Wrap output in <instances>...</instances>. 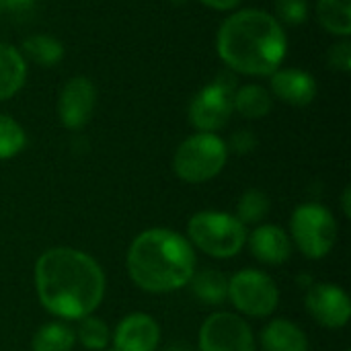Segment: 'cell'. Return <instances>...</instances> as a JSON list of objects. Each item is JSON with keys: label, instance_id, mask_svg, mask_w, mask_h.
Masks as SVG:
<instances>
[{"label": "cell", "instance_id": "cell-1", "mask_svg": "<svg viewBox=\"0 0 351 351\" xmlns=\"http://www.w3.org/2000/svg\"><path fill=\"white\" fill-rule=\"evenodd\" d=\"M35 294L41 306L62 319L80 321L93 315L105 296V274L84 251L53 247L41 253L33 269Z\"/></svg>", "mask_w": 351, "mask_h": 351}, {"label": "cell", "instance_id": "cell-2", "mask_svg": "<svg viewBox=\"0 0 351 351\" xmlns=\"http://www.w3.org/2000/svg\"><path fill=\"white\" fill-rule=\"evenodd\" d=\"M216 51L237 74L271 76L288 53V37L284 25L267 10L243 8L220 25Z\"/></svg>", "mask_w": 351, "mask_h": 351}, {"label": "cell", "instance_id": "cell-3", "mask_svg": "<svg viewBox=\"0 0 351 351\" xmlns=\"http://www.w3.org/2000/svg\"><path fill=\"white\" fill-rule=\"evenodd\" d=\"M125 267L140 290L171 294L189 284L197 269V257L187 237L177 230L148 228L132 241Z\"/></svg>", "mask_w": 351, "mask_h": 351}, {"label": "cell", "instance_id": "cell-4", "mask_svg": "<svg viewBox=\"0 0 351 351\" xmlns=\"http://www.w3.org/2000/svg\"><path fill=\"white\" fill-rule=\"evenodd\" d=\"M187 241L214 259H232L245 249L247 226L234 214L204 210L189 218Z\"/></svg>", "mask_w": 351, "mask_h": 351}, {"label": "cell", "instance_id": "cell-5", "mask_svg": "<svg viewBox=\"0 0 351 351\" xmlns=\"http://www.w3.org/2000/svg\"><path fill=\"white\" fill-rule=\"evenodd\" d=\"M228 154L230 150L218 134L195 132L177 146L173 171L185 183H206L224 171Z\"/></svg>", "mask_w": 351, "mask_h": 351}, {"label": "cell", "instance_id": "cell-6", "mask_svg": "<svg viewBox=\"0 0 351 351\" xmlns=\"http://www.w3.org/2000/svg\"><path fill=\"white\" fill-rule=\"evenodd\" d=\"M290 241L308 259H323L337 241V222L321 204H302L290 218Z\"/></svg>", "mask_w": 351, "mask_h": 351}, {"label": "cell", "instance_id": "cell-7", "mask_svg": "<svg viewBox=\"0 0 351 351\" xmlns=\"http://www.w3.org/2000/svg\"><path fill=\"white\" fill-rule=\"evenodd\" d=\"M228 302L243 317L265 319L280 304V288L269 274L247 267L228 278Z\"/></svg>", "mask_w": 351, "mask_h": 351}, {"label": "cell", "instance_id": "cell-8", "mask_svg": "<svg viewBox=\"0 0 351 351\" xmlns=\"http://www.w3.org/2000/svg\"><path fill=\"white\" fill-rule=\"evenodd\" d=\"M232 95L234 84L230 78H216L214 82L202 86L189 103V123L197 132L216 134L230 121L234 113Z\"/></svg>", "mask_w": 351, "mask_h": 351}, {"label": "cell", "instance_id": "cell-9", "mask_svg": "<svg viewBox=\"0 0 351 351\" xmlns=\"http://www.w3.org/2000/svg\"><path fill=\"white\" fill-rule=\"evenodd\" d=\"M195 351H255V335L241 315L214 313L199 327Z\"/></svg>", "mask_w": 351, "mask_h": 351}, {"label": "cell", "instance_id": "cell-10", "mask_svg": "<svg viewBox=\"0 0 351 351\" xmlns=\"http://www.w3.org/2000/svg\"><path fill=\"white\" fill-rule=\"evenodd\" d=\"M97 107V86L88 76H72L58 95V117L66 130H82Z\"/></svg>", "mask_w": 351, "mask_h": 351}, {"label": "cell", "instance_id": "cell-11", "mask_svg": "<svg viewBox=\"0 0 351 351\" xmlns=\"http://www.w3.org/2000/svg\"><path fill=\"white\" fill-rule=\"evenodd\" d=\"M308 315L327 329H341L350 323V296L343 288L331 282L311 284L304 296Z\"/></svg>", "mask_w": 351, "mask_h": 351}, {"label": "cell", "instance_id": "cell-12", "mask_svg": "<svg viewBox=\"0 0 351 351\" xmlns=\"http://www.w3.org/2000/svg\"><path fill=\"white\" fill-rule=\"evenodd\" d=\"M115 351H156L160 343V327L146 313H130L111 333Z\"/></svg>", "mask_w": 351, "mask_h": 351}, {"label": "cell", "instance_id": "cell-13", "mask_svg": "<svg viewBox=\"0 0 351 351\" xmlns=\"http://www.w3.org/2000/svg\"><path fill=\"white\" fill-rule=\"evenodd\" d=\"M271 97L292 107H306L317 97V80L300 68H278L269 80Z\"/></svg>", "mask_w": 351, "mask_h": 351}, {"label": "cell", "instance_id": "cell-14", "mask_svg": "<svg viewBox=\"0 0 351 351\" xmlns=\"http://www.w3.org/2000/svg\"><path fill=\"white\" fill-rule=\"evenodd\" d=\"M251 255L263 265H282L292 255L290 234L276 224H259L253 232H247V243Z\"/></svg>", "mask_w": 351, "mask_h": 351}, {"label": "cell", "instance_id": "cell-15", "mask_svg": "<svg viewBox=\"0 0 351 351\" xmlns=\"http://www.w3.org/2000/svg\"><path fill=\"white\" fill-rule=\"evenodd\" d=\"M259 339L263 351H308L306 333L290 319L269 321Z\"/></svg>", "mask_w": 351, "mask_h": 351}, {"label": "cell", "instance_id": "cell-16", "mask_svg": "<svg viewBox=\"0 0 351 351\" xmlns=\"http://www.w3.org/2000/svg\"><path fill=\"white\" fill-rule=\"evenodd\" d=\"M27 80V60L21 49L0 41V103L12 99Z\"/></svg>", "mask_w": 351, "mask_h": 351}, {"label": "cell", "instance_id": "cell-17", "mask_svg": "<svg viewBox=\"0 0 351 351\" xmlns=\"http://www.w3.org/2000/svg\"><path fill=\"white\" fill-rule=\"evenodd\" d=\"M232 107L245 119H263L269 115V111L274 107V97H271L269 88H265L257 82H249V84L234 88Z\"/></svg>", "mask_w": 351, "mask_h": 351}, {"label": "cell", "instance_id": "cell-18", "mask_svg": "<svg viewBox=\"0 0 351 351\" xmlns=\"http://www.w3.org/2000/svg\"><path fill=\"white\" fill-rule=\"evenodd\" d=\"M187 286H191L193 296L206 306H220L228 300V278L218 269H195Z\"/></svg>", "mask_w": 351, "mask_h": 351}, {"label": "cell", "instance_id": "cell-19", "mask_svg": "<svg viewBox=\"0 0 351 351\" xmlns=\"http://www.w3.org/2000/svg\"><path fill=\"white\" fill-rule=\"evenodd\" d=\"M21 53L25 60L41 66V68H53L64 60V43L47 33H35L23 39Z\"/></svg>", "mask_w": 351, "mask_h": 351}, {"label": "cell", "instance_id": "cell-20", "mask_svg": "<svg viewBox=\"0 0 351 351\" xmlns=\"http://www.w3.org/2000/svg\"><path fill=\"white\" fill-rule=\"evenodd\" d=\"M317 21L327 33L341 37V39H350L351 0H319Z\"/></svg>", "mask_w": 351, "mask_h": 351}, {"label": "cell", "instance_id": "cell-21", "mask_svg": "<svg viewBox=\"0 0 351 351\" xmlns=\"http://www.w3.org/2000/svg\"><path fill=\"white\" fill-rule=\"evenodd\" d=\"M76 343L74 329H70L62 321H51L41 325L33 339H31V350L33 351H72Z\"/></svg>", "mask_w": 351, "mask_h": 351}, {"label": "cell", "instance_id": "cell-22", "mask_svg": "<svg viewBox=\"0 0 351 351\" xmlns=\"http://www.w3.org/2000/svg\"><path fill=\"white\" fill-rule=\"evenodd\" d=\"M271 210V202L267 197L265 191L261 189H247L241 197H239V204H237V218L245 224V226H259L263 224V220L267 218Z\"/></svg>", "mask_w": 351, "mask_h": 351}, {"label": "cell", "instance_id": "cell-23", "mask_svg": "<svg viewBox=\"0 0 351 351\" xmlns=\"http://www.w3.org/2000/svg\"><path fill=\"white\" fill-rule=\"evenodd\" d=\"M76 339L82 348L90 351H103L111 343V331L105 321H101L95 315H88L78 321V327L74 329Z\"/></svg>", "mask_w": 351, "mask_h": 351}, {"label": "cell", "instance_id": "cell-24", "mask_svg": "<svg viewBox=\"0 0 351 351\" xmlns=\"http://www.w3.org/2000/svg\"><path fill=\"white\" fill-rule=\"evenodd\" d=\"M27 146V134L23 125L10 115L0 113V160L14 158Z\"/></svg>", "mask_w": 351, "mask_h": 351}, {"label": "cell", "instance_id": "cell-25", "mask_svg": "<svg viewBox=\"0 0 351 351\" xmlns=\"http://www.w3.org/2000/svg\"><path fill=\"white\" fill-rule=\"evenodd\" d=\"M282 25H302L308 19V2L306 0H276V14Z\"/></svg>", "mask_w": 351, "mask_h": 351}, {"label": "cell", "instance_id": "cell-26", "mask_svg": "<svg viewBox=\"0 0 351 351\" xmlns=\"http://www.w3.org/2000/svg\"><path fill=\"white\" fill-rule=\"evenodd\" d=\"M327 66L335 72L348 74L351 70V43L350 39H341L333 43L327 51Z\"/></svg>", "mask_w": 351, "mask_h": 351}, {"label": "cell", "instance_id": "cell-27", "mask_svg": "<svg viewBox=\"0 0 351 351\" xmlns=\"http://www.w3.org/2000/svg\"><path fill=\"white\" fill-rule=\"evenodd\" d=\"M226 146L237 154H249L257 148V136L249 130H239L230 136V142Z\"/></svg>", "mask_w": 351, "mask_h": 351}, {"label": "cell", "instance_id": "cell-28", "mask_svg": "<svg viewBox=\"0 0 351 351\" xmlns=\"http://www.w3.org/2000/svg\"><path fill=\"white\" fill-rule=\"evenodd\" d=\"M37 0H4V10L12 14H27L35 8Z\"/></svg>", "mask_w": 351, "mask_h": 351}, {"label": "cell", "instance_id": "cell-29", "mask_svg": "<svg viewBox=\"0 0 351 351\" xmlns=\"http://www.w3.org/2000/svg\"><path fill=\"white\" fill-rule=\"evenodd\" d=\"M202 4H206L208 8L212 10H220V12H228V10H234L243 0H199Z\"/></svg>", "mask_w": 351, "mask_h": 351}, {"label": "cell", "instance_id": "cell-30", "mask_svg": "<svg viewBox=\"0 0 351 351\" xmlns=\"http://www.w3.org/2000/svg\"><path fill=\"white\" fill-rule=\"evenodd\" d=\"M341 208H343V214H346V218H350L351 216V189L350 187H346V189H343Z\"/></svg>", "mask_w": 351, "mask_h": 351}, {"label": "cell", "instance_id": "cell-31", "mask_svg": "<svg viewBox=\"0 0 351 351\" xmlns=\"http://www.w3.org/2000/svg\"><path fill=\"white\" fill-rule=\"evenodd\" d=\"M162 351H195V348H191L189 343H183V341H173V343L165 346Z\"/></svg>", "mask_w": 351, "mask_h": 351}, {"label": "cell", "instance_id": "cell-32", "mask_svg": "<svg viewBox=\"0 0 351 351\" xmlns=\"http://www.w3.org/2000/svg\"><path fill=\"white\" fill-rule=\"evenodd\" d=\"M171 2H173V4H183L185 0H171Z\"/></svg>", "mask_w": 351, "mask_h": 351}, {"label": "cell", "instance_id": "cell-33", "mask_svg": "<svg viewBox=\"0 0 351 351\" xmlns=\"http://www.w3.org/2000/svg\"><path fill=\"white\" fill-rule=\"evenodd\" d=\"M2 10H4V0H0V14H2Z\"/></svg>", "mask_w": 351, "mask_h": 351}, {"label": "cell", "instance_id": "cell-34", "mask_svg": "<svg viewBox=\"0 0 351 351\" xmlns=\"http://www.w3.org/2000/svg\"><path fill=\"white\" fill-rule=\"evenodd\" d=\"M103 351H115V350H113V348H105V350H103Z\"/></svg>", "mask_w": 351, "mask_h": 351}, {"label": "cell", "instance_id": "cell-35", "mask_svg": "<svg viewBox=\"0 0 351 351\" xmlns=\"http://www.w3.org/2000/svg\"><path fill=\"white\" fill-rule=\"evenodd\" d=\"M343 351H350V350H343Z\"/></svg>", "mask_w": 351, "mask_h": 351}]
</instances>
